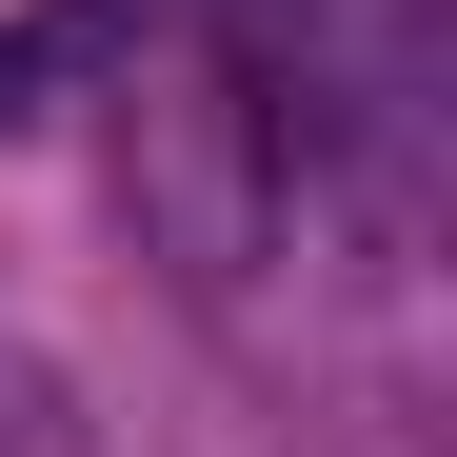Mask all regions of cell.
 Here are the masks:
<instances>
[{
  "mask_svg": "<svg viewBox=\"0 0 457 457\" xmlns=\"http://www.w3.org/2000/svg\"><path fill=\"white\" fill-rule=\"evenodd\" d=\"M100 40H120V0H40V21H0V120H40L60 80H100Z\"/></svg>",
  "mask_w": 457,
  "mask_h": 457,
  "instance_id": "obj_1",
  "label": "cell"
}]
</instances>
